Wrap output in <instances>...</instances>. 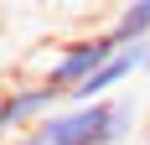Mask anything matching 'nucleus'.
Returning a JSON list of instances; mask_svg holds the SVG:
<instances>
[{
	"label": "nucleus",
	"instance_id": "7ed1b4c3",
	"mask_svg": "<svg viewBox=\"0 0 150 145\" xmlns=\"http://www.w3.org/2000/svg\"><path fill=\"white\" fill-rule=\"evenodd\" d=\"M62 104H67V93H57L42 78H16V83H5L0 88V140L42 130Z\"/></svg>",
	"mask_w": 150,
	"mask_h": 145
},
{
	"label": "nucleus",
	"instance_id": "f03ea898",
	"mask_svg": "<svg viewBox=\"0 0 150 145\" xmlns=\"http://www.w3.org/2000/svg\"><path fill=\"white\" fill-rule=\"evenodd\" d=\"M114 52H119V42H114L109 31H93V36H73V42H57V47H52V57H47L42 68L31 72V78L52 83L57 93H73V88H83L93 72L104 68V62H114Z\"/></svg>",
	"mask_w": 150,
	"mask_h": 145
},
{
	"label": "nucleus",
	"instance_id": "0eeeda50",
	"mask_svg": "<svg viewBox=\"0 0 150 145\" xmlns=\"http://www.w3.org/2000/svg\"><path fill=\"white\" fill-rule=\"evenodd\" d=\"M145 145H150V119H145Z\"/></svg>",
	"mask_w": 150,
	"mask_h": 145
},
{
	"label": "nucleus",
	"instance_id": "20e7f679",
	"mask_svg": "<svg viewBox=\"0 0 150 145\" xmlns=\"http://www.w3.org/2000/svg\"><path fill=\"white\" fill-rule=\"evenodd\" d=\"M109 36H114L119 47L145 42V36H150V0H119V16H114Z\"/></svg>",
	"mask_w": 150,
	"mask_h": 145
},
{
	"label": "nucleus",
	"instance_id": "39448f33",
	"mask_svg": "<svg viewBox=\"0 0 150 145\" xmlns=\"http://www.w3.org/2000/svg\"><path fill=\"white\" fill-rule=\"evenodd\" d=\"M0 145H42V135L31 130V135H11V140H0Z\"/></svg>",
	"mask_w": 150,
	"mask_h": 145
},
{
	"label": "nucleus",
	"instance_id": "f257e3e1",
	"mask_svg": "<svg viewBox=\"0 0 150 145\" xmlns=\"http://www.w3.org/2000/svg\"><path fill=\"white\" fill-rule=\"evenodd\" d=\"M129 130H135V104L104 99V104H62L36 135L42 145H119Z\"/></svg>",
	"mask_w": 150,
	"mask_h": 145
},
{
	"label": "nucleus",
	"instance_id": "423d86ee",
	"mask_svg": "<svg viewBox=\"0 0 150 145\" xmlns=\"http://www.w3.org/2000/svg\"><path fill=\"white\" fill-rule=\"evenodd\" d=\"M145 72H150V36H145Z\"/></svg>",
	"mask_w": 150,
	"mask_h": 145
}]
</instances>
